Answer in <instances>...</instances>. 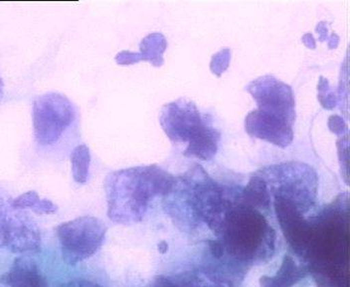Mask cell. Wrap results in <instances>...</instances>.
Listing matches in <instances>:
<instances>
[{
  "mask_svg": "<svg viewBox=\"0 0 350 287\" xmlns=\"http://www.w3.org/2000/svg\"><path fill=\"white\" fill-rule=\"evenodd\" d=\"M4 95V83L2 78L0 77V99L3 97Z\"/></svg>",
  "mask_w": 350,
  "mask_h": 287,
  "instance_id": "9a60e30c",
  "label": "cell"
},
{
  "mask_svg": "<svg viewBox=\"0 0 350 287\" xmlns=\"http://www.w3.org/2000/svg\"><path fill=\"white\" fill-rule=\"evenodd\" d=\"M245 194H246V199H248L253 205H264L265 203H268L266 184L260 177H255L251 179Z\"/></svg>",
  "mask_w": 350,
  "mask_h": 287,
  "instance_id": "8fae6325",
  "label": "cell"
},
{
  "mask_svg": "<svg viewBox=\"0 0 350 287\" xmlns=\"http://www.w3.org/2000/svg\"><path fill=\"white\" fill-rule=\"evenodd\" d=\"M159 121L172 141L188 142L185 155L209 160L217 152L220 134L194 103L185 99L168 103L161 112Z\"/></svg>",
  "mask_w": 350,
  "mask_h": 287,
  "instance_id": "7a4b0ae2",
  "label": "cell"
},
{
  "mask_svg": "<svg viewBox=\"0 0 350 287\" xmlns=\"http://www.w3.org/2000/svg\"><path fill=\"white\" fill-rule=\"evenodd\" d=\"M75 119V106L63 94L49 92L38 96L32 106L35 141L45 147L56 144Z\"/></svg>",
  "mask_w": 350,
  "mask_h": 287,
  "instance_id": "3957f363",
  "label": "cell"
},
{
  "mask_svg": "<svg viewBox=\"0 0 350 287\" xmlns=\"http://www.w3.org/2000/svg\"><path fill=\"white\" fill-rule=\"evenodd\" d=\"M248 90L257 100L260 111L277 116L293 124L295 120V100L288 85L272 76H265L254 80L249 85Z\"/></svg>",
  "mask_w": 350,
  "mask_h": 287,
  "instance_id": "5b68a950",
  "label": "cell"
},
{
  "mask_svg": "<svg viewBox=\"0 0 350 287\" xmlns=\"http://www.w3.org/2000/svg\"><path fill=\"white\" fill-rule=\"evenodd\" d=\"M218 56L220 57V59H216L215 57L213 56V59H212L211 63V69L213 70L214 73L218 74L220 75L223 71H224V68L222 66V63H224L226 66H228L229 58H230V50L224 49L221 50L220 52H218Z\"/></svg>",
  "mask_w": 350,
  "mask_h": 287,
  "instance_id": "7c38bea8",
  "label": "cell"
},
{
  "mask_svg": "<svg viewBox=\"0 0 350 287\" xmlns=\"http://www.w3.org/2000/svg\"><path fill=\"white\" fill-rule=\"evenodd\" d=\"M165 37L161 34H152L142 39L141 43V60L152 62L154 66H161L163 63V54L165 51Z\"/></svg>",
  "mask_w": 350,
  "mask_h": 287,
  "instance_id": "9c48e42d",
  "label": "cell"
},
{
  "mask_svg": "<svg viewBox=\"0 0 350 287\" xmlns=\"http://www.w3.org/2000/svg\"><path fill=\"white\" fill-rule=\"evenodd\" d=\"M4 282L10 287H45L36 264L27 258L15 260Z\"/></svg>",
  "mask_w": 350,
  "mask_h": 287,
  "instance_id": "52a82bcc",
  "label": "cell"
},
{
  "mask_svg": "<svg viewBox=\"0 0 350 287\" xmlns=\"http://www.w3.org/2000/svg\"><path fill=\"white\" fill-rule=\"evenodd\" d=\"M174 184V177L157 166L111 173L105 182L109 219L122 223L141 221L150 199L170 192Z\"/></svg>",
  "mask_w": 350,
  "mask_h": 287,
  "instance_id": "6da1fadb",
  "label": "cell"
},
{
  "mask_svg": "<svg viewBox=\"0 0 350 287\" xmlns=\"http://www.w3.org/2000/svg\"><path fill=\"white\" fill-rule=\"evenodd\" d=\"M106 232V225L95 216H81L59 225L57 234L66 262L78 264L94 255L102 247Z\"/></svg>",
  "mask_w": 350,
  "mask_h": 287,
  "instance_id": "277c9868",
  "label": "cell"
},
{
  "mask_svg": "<svg viewBox=\"0 0 350 287\" xmlns=\"http://www.w3.org/2000/svg\"><path fill=\"white\" fill-rule=\"evenodd\" d=\"M72 174L78 184H86L91 165V152L87 145L77 146L71 153Z\"/></svg>",
  "mask_w": 350,
  "mask_h": 287,
  "instance_id": "30bf717a",
  "label": "cell"
},
{
  "mask_svg": "<svg viewBox=\"0 0 350 287\" xmlns=\"http://www.w3.org/2000/svg\"><path fill=\"white\" fill-rule=\"evenodd\" d=\"M11 207L14 210L30 209L37 214H52L58 210L49 199H41L36 192H26L16 199H11Z\"/></svg>",
  "mask_w": 350,
  "mask_h": 287,
  "instance_id": "ba28073f",
  "label": "cell"
},
{
  "mask_svg": "<svg viewBox=\"0 0 350 287\" xmlns=\"http://www.w3.org/2000/svg\"><path fill=\"white\" fill-rule=\"evenodd\" d=\"M10 212L6 210L5 205L2 203L0 199V243L2 245V240H3V232L5 229L6 221H8V216Z\"/></svg>",
  "mask_w": 350,
  "mask_h": 287,
  "instance_id": "5bb4252c",
  "label": "cell"
},
{
  "mask_svg": "<svg viewBox=\"0 0 350 287\" xmlns=\"http://www.w3.org/2000/svg\"><path fill=\"white\" fill-rule=\"evenodd\" d=\"M116 61L120 65H130L141 61V57L135 52L122 51L116 57Z\"/></svg>",
  "mask_w": 350,
  "mask_h": 287,
  "instance_id": "4fadbf2b",
  "label": "cell"
},
{
  "mask_svg": "<svg viewBox=\"0 0 350 287\" xmlns=\"http://www.w3.org/2000/svg\"><path fill=\"white\" fill-rule=\"evenodd\" d=\"M166 286H164V287H176V286H172V284H168V282H166Z\"/></svg>",
  "mask_w": 350,
  "mask_h": 287,
  "instance_id": "2e32d148",
  "label": "cell"
},
{
  "mask_svg": "<svg viewBox=\"0 0 350 287\" xmlns=\"http://www.w3.org/2000/svg\"><path fill=\"white\" fill-rule=\"evenodd\" d=\"M291 125L286 120L260 110L252 112L246 118V130L249 134L282 147L292 142Z\"/></svg>",
  "mask_w": 350,
  "mask_h": 287,
  "instance_id": "8992f818",
  "label": "cell"
}]
</instances>
